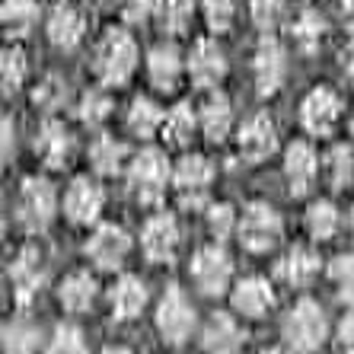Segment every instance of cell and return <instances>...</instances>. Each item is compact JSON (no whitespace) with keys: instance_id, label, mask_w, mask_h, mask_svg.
I'll use <instances>...</instances> for the list:
<instances>
[{"instance_id":"obj_1","label":"cell","mask_w":354,"mask_h":354,"mask_svg":"<svg viewBox=\"0 0 354 354\" xmlns=\"http://www.w3.org/2000/svg\"><path fill=\"white\" fill-rule=\"evenodd\" d=\"M134 67H138V41L124 29H106V35L99 39L96 51H93V74L106 86H124L131 80Z\"/></svg>"},{"instance_id":"obj_2","label":"cell","mask_w":354,"mask_h":354,"mask_svg":"<svg viewBox=\"0 0 354 354\" xmlns=\"http://www.w3.org/2000/svg\"><path fill=\"white\" fill-rule=\"evenodd\" d=\"M284 342H288L294 351L310 354L316 348H322L326 342V332H329V322H326V313L319 310L316 300H300V304L284 316Z\"/></svg>"},{"instance_id":"obj_3","label":"cell","mask_w":354,"mask_h":354,"mask_svg":"<svg viewBox=\"0 0 354 354\" xmlns=\"http://www.w3.org/2000/svg\"><path fill=\"white\" fill-rule=\"evenodd\" d=\"M55 211H58V195H55V185L48 179L32 176V179H26L19 185L17 221L23 230H29V233L45 230L51 223V217H55Z\"/></svg>"},{"instance_id":"obj_4","label":"cell","mask_w":354,"mask_h":354,"mask_svg":"<svg viewBox=\"0 0 354 354\" xmlns=\"http://www.w3.org/2000/svg\"><path fill=\"white\" fill-rule=\"evenodd\" d=\"M236 233H239L243 249H249V252H268V249L278 246V239H281V217L272 205L256 201V205H249L243 211Z\"/></svg>"},{"instance_id":"obj_5","label":"cell","mask_w":354,"mask_h":354,"mask_svg":"<svg viewBox=\"0 0 354 354\" xmlns=\"http://www.w3.org/2000/svg\"><path fill=\"white\" fill-rule=\"evenodd\" d=\"M189 272H192L195 288L205 297H221L223 290L230 288L233 262H230V256H227L223 246H205L195 252Z\"/></svg>"},{"instance_id":"obj_6","label":"cell","mask_w":354,"mask_h":354,"mask_svg":"<svg viewBox=\"0 0 354 354\" xmlns=\"http://www.w3.org/2000/svg\"><path fill=\"white\" fill-rule=\"evenodd\" d=\"M166 179H169V166L160 150H140L134 157L128 182H131L140 205H157L166 192Z\"/></svg>"},{"instance_id":"obj_7","label":"cell","mask_w":354,"mask_h":354,"mask_svg":"<svg viewBox=\"0 0 354 354\" xmlns=\"http://www.w3.org/2000/svg\"><path fill=\"white\" fill-rule=\"evenodd\" d=\"M157 329L166 345H182L192 335V329H195V310H192V304L185 300V294L176 284H169L166 294L160 297Z\"/></svg>"},{"instance_id":"obj_8","label":"cell","mask_w":354,"mask_h":354,"mask_svg":"<svg viewBox=\"0 0 354 354\" xmlns=\"http://www.w3.org/2000/svg\"><path fill=\"white\" fill-rule=\"evenodd\" d=\"M45 278H48V268H45V256H41L39 246H23L17 252V259L10 262V284H13V297L17 304L26 306L32 304L39 290L45 288Z\"/></svg>"},{"instance_id":"obj_9","label":"cell","mask_w":354,"mask_h":354,"mask_svg":"<svg viewBox=\"0 0 354 354\" xmlns=\"http://www.w3.org/2000/svg\"><path fill=\"white\" fill-rule=\"evenodd\" d=\"M211 182H214V166H211L207 157H198V153L182 157L173 169V185L179 192L182 205H189V207L205 205Z\"/></svg>"},{"instance_id":"obj_10","label":"cell","mask_w":354,"mask_h":354,"mask_svg":"<svg viewBox=\"0 0 354 354\" xmlns=\"http://www.w3.org/2000/svg\"><path fill=\"white\" fill-rule=\"evenodd\" d=\"M252 77H256V90L262 96H272L281 90V83L288 77V51L281 48V41L265 35L256 45L252 55Z\"/></svg>"},{"instance_id":"obj_11","label":"cell","mask_w":354,"mask_h":354,"mask_svg":"<svg viewBox=\"0 0 354 354\" xmlns=\"http://www.w3.org/2000/svg\"><path fill=\"white\" fill-rule=\"evenodd\" d=\"M338 118H342V99H338L335 90L329 86H316L310 96L304 99V106H300V122L310 134L316 138H329L335 131Z\"/></svg>"},{"instance_id":"obj_12","label":"cell","mask_w":354,"mask_h":354,"mask_svg":"<svg viewBox=\"0 0 354 354\" xmlns=\"http://www.w3.org/2000/svg\"><path fill=\"white\" fill-rule=\"evenodd\" d=\"M128 252H131V236H128L122 227H115V223L99 227V230L86 239V256H90V262L96 265V268H102V272L122 268Z\"/></svg>"},{"instance_id":"obj_13","label":"cell","mask_w":354,"mask_h":354,"mask_svg":"<svg viewBox=\"0 0 354 354\" xmlns=\"http://www.w3.org/2000/svg\"><path fill=\"white\" fill-rule=\"evenodd\" d=\"M185 71H189L192 83L201 86V90H211L227 77V58L217 41L211 39H198L189 51V61H185Z\"/></svg>"},{"instance_id":"obj_14","label":"cell","mask_w":354,"mask_h":354,"mask_svg":"<svg viewBox=\"0 0 354 354\" xmlns=\"http://www.w3.org/2000/svg\"><path fill=\"white\" fill-rule=\"evenodd\" d=\"M140 246L150 262H173L176 249H179V223L173 214H153L144 223L140 233Z\"/></svg>"},{"instance_id":"obj_15","label":"cell","mask_w":354,"mask_h":354,"mask_svg":"<svg viewBox=\"0 0 354 354\" xmlns=\"http://www.w3.org/2000/svg\"><path fill=\"white\" fill-rule=\"evenodd\" d=\"M45 32H48V41L55 48L74 51L83 41V35H86V17L74 3H58L45 19Z\"/></svg>"},{"instance_id":"obj_16","label":"cell","mask_w":354,"mask_h":354,"mask_svg":"<svg viewBox=\"0 0 354 354\" xmlns=\"http://www.w3.org/2000/svg\"><path fill=\"white\" fill-rule=\"evenodd\" d=\"M278 147V131H274V122L265 112L246 118V124L239 128V153L249 160V163H262L268 160Z\"/></svg>"},{"instance_id":"obj_17","label":"cell","mask_w":354,"mask_h":354,"mask_svg":"<svg viewBox=\"0 0 354 354\" xmlns=\"http://www.w3.org/2000/svg\"><path fill=\"white\" fill-rule=\"evenodd\" d=\"M182 71H185V64H182V55H179L176 45L163 41V45H153V48H150L147 77H150V83H153L160 93H173L176 86H179V80H182Z\"/></svg>"},{"instance_id":"obj_18","label":"cell","mask_w":354,"mask_h":354,"mask_svg":"<svg viewBox=\"0 0 354 354\" xmlns=\"http://www.w3.org/2000/svg\"><path fill=\"white\" fill-rule=\"evenodd\" d=\"M71 150H74V138L61 122L48 118V122L39 128L35 134V153L41 157V163L51 166V169H61V166L71 163Z\"/></svg>"},{"instance_id":"obj_19","label":"cell","mask_w":354,"mask_h":354,"mask_svg":"<svg viewBox=\"0 0 354 354\" xmlns=\"http://www.w3.org/2000/svg\"><path fill=\"white\" fill-rule=\"evenodd\" d=\"M316 173H319V163H316V153L310 144L297 140L288 147V157H284V176H288V185H290V195H306L313 189Z\"/></svg>"},{"instance_id":"obj_20","label":"cell","mask_w":354,"mask_h":354,"mask_svg":"<svg viewBox=\"0 0 354 354\" xmlns=\"http://www.w3.org/2000/svg\"><path fill=\"white\" fill-rule=\"evenodd\" d=\"M246 342V332L239 329L233 316L227 313H214L207 319L205 332H201V345L207 354H239Z\"/></svg>"},{"instance_id":"obj_21","label":"cell","mask_w":354,"mask_h":354,"mask_svg":"<svg viewBox=\"0 0 354 354\" xmlns=\"http://www.w3.org/2000/svg\"><path fill=\"white\" fill-rule=\"evenodd\" d=\"M64 211L74 223H93L102 211V189L90 179H77L64 195Z\"/></svg>"},{"instance_id":"obj_22","label":"cell","mask_w":354,"mask_h":354,"mask_svg":"<svg viewBox=\"0 0 354 354\" xmlns=\"http://www.w3.org/2000/svg\"><path fill=\"white\" fill-rule=\"evenodd\" d=\"M233 306H236V313L252 316V319L265 316L274 306L272 284H268L265 278H246V281H239L236 290H233Z\"/></svg>"},{"instance_id":"obj_23","label":"cell","mask_w":354,"mask_h":354,"mask_svg":"<svg viewBox=\"0 0 354 354\" xmlns=\"http://www.w3.org/2000/svg\"><path fill=\"white\" fill-rule=\"evenodd\" d=\"M326 32H329V23H326L319 10H300L290 19V39L304 55H316L322 48V41H326Z\"/></svg>"},{"instance_id":"obj_24","label":"cell","mask_w":354,"mask_h":354,"mask_svg":"<svg viewBox=\"0 0 354 354\" xmlns=\"http://www.w3.org/2000/svg\"><path fill=\"white\" fill-rule=\"evenodd\" d=\"M319 274V256L306 246H294L288 256L278 262V278L290 288H306Z\"/></svg>"},{"instance_id":"obj_25","label":"cell","mask_w":354,"mask_h":354,"mask_svg":"<svg viewBox=\"0 0 354 354\" xmlns=\"http://www.w3.org/2000/svg\"><path fill=\"white\" fill-rule=\"evenodd\" d=\"M144 306H147V284L140 278H134V274H124L112 288V316L122 322L134 319V316H140Z\"/></svg>"},{"instance_id":"obj_26","label":"cell","mask_w":354,"mask_h":354,"mask_svg":"<svg viewBox=\"0 0 354 354\" xmlns=\"http://www.w3.org/2000/svg\"><path fill=\"white\" fill-rule=\"evenodd\" d=\"M198 122H201V131H205L207 140L221 144V140L230 134V128H233L230 99L223 96V93H214V96H207L205 106H201V115H198Z\"/></svg>"},{"instance_id":"obj_27","label":"cell","mask_w":354,"mask_h":354,"mask_svg":"<svg viewBox=\"0 0 354 354\" xmlns=\"http://www.w3.org/2000/svg\"><path fill=\"white\" fill-rule=\"evenodd\" d=\"M0 19L10 39H26L39 23V0H3Z\"/></svg>"},{"instance_id":"obj_28","label":"cell","mask_w":354,"mask_h":354,"mask_svg":"<svg viewBox=\"0 0 354 354\" xmlns=\"http://www.w3.org/2000/svg\"><path fill=\"white\" fill-rule=\"evenodd\" d=\"M58 300L64 310H71V313L90 310L93 300H96V281H93L86 272H74L71 278H64V284H61V290H58Z\"/></svg>"},{"instance_id":"obj_29","label":"cell","mask_w":354,"mask_h":354,"mask_svg":"<svg viewBox=\"0 0 354 354\" xmlns=\"http://www.w3.org/2000/svg\"><path fill=\"white\" fill-rule=\"evenodd\" d=\"M153 17L163 32L182 35L195 19V0H153Z\"/></svg>"},{"instance_id":"obj_30","label":"cell","mask_w":354,"mask_h":354,"mask_svg":"<svg viewBox=\"0 0 354 354\" xmlns=\"http://www.w3.org/2000/svg\"><path fill=\"white\" fill-rule=\"evenodd\" d=\"M163 109L153 102V99L147 96H138L131 102V109H128V128H131V134H138V138H153L157 131H163Z\"/></svg>"},{"instance_id":"obj_31","label":"cell","mask_w":354,"mask_h":354,"mask_svg":"<svg viewBox=\"0 0 354 354\" xmlns=\"http://www.w3.org/2000/svg\"><path fill=\"white\" fill-rule=\"evenodd\" d=\"M41 345V332L29 319H13L3 329V354H35Z\"/></svg>"},{"instance_id":"obj_32","label":"cell","mask_w":354,"mask_h":354,"mask_svg":"<svg viewBox=\"0 0 354 354\" xmlns=\"http://www.w3.org/2000/svg\"><path fill=\"white\" fill-rule=\"evenodd\" d=\"M90 163L99 176H118L124 166V144L115 138H96L90 147Z\"/></svg>"},{"instance_id":"obj_33","label":"cell","mask_w":354,"mask_h":354,"mask_svg":"<svg viewBox=\"0 0 354 354\" xmlns=\"http://www.w3.org/2000/svg\"><path fill=\"white\" fill-rule=\"evenodd\" d=\"M198 124H201V122L195 118L192 106L179 102V106H176L173 112H166V118H163V138H166V144H173V147H185V144L192 140V134H195Z\"/></svg>"},{"instance_id":"obj_34","label":"cell","mask_w":354,"mask_h":354,"mask_svg":"<svg viewBox=\"0 0 354 354\" xmlns=\"http://www.w3.org/2000/svg\"><path fill=\"white\" fill-rule=\"evenodd\" d=\"M342 227V217H338V207L332 201H316L306 211V230L313 239H332L335 230Z\"/></svg>"},{"instance_id":"obj_35","label":"cell","mask_w":354,"mask_h":354,"mask_svg":"<svg viewBox=\"0 0 354 354\" xmlns=\"http://www.w3.org/2000/svg\"><path fill=\"white\" fill-rule=\"evenodd\" d=\"M326 176H329L332 189H345V185H351V179H354V153H351V147L338 144V147L329 150V157H326Z\"/></svg>"},{"instance_id":"obj_36","label":"cell","mask_w":354,"mask_h":354,"mask_svg":"<svg viewBox=\"0 0 354 354\" xmlns=\"http://www.w3.org/2000/svg\"><path fill=\"white\" fill-rule=\"evenodd\" d=\"M77 115H80L83 124L99 128V124L112 115V99H109V93L86 90V93H83V99H80V106H77Z\"/></svg>"},{"instance_id":"obj_37","label":"cell","mask_w":354,"mask_h":354,"mask_svg":"<svg viewBox=\"0 0 354 354\" xmlns=\"http://www.w3.org/2000/svg\"><path fill=\"white\" fill-rule=\"evenodd\" d=\"M329 278L342 304H354V252L335 256L329 265Z\"/></svg>"},{"instance_id":"obj_38","label":"cell","mask_w":354,"mask_h":354,"mask_svg":"<svg viewBox=\"0 0 354 354\" xmlns=\"http://www.w3.org/2000/svg\"><path fill=\"white\" fill-rule=\"evenodd\" d=\"M284 0H249V17L256 23V29H262L265 35L274 32L281 23H284Z\"/></svg>"},{"instance_id":"obj_39","label":"cell","mask_w":354,"mask_h":354,"mask_svg":"<svg viewBox=\"0 0 354 354\" xmlns=\"http://www.w3.org/2000/svg\"><path fill=\"white\" fill-rule=\"evenodd\" d=\"M0 74H3V93H17L29 77V61L19 48H7L0 61Z\"/></svg>"},{"instance_id":"obj_40","label":"cell","mask_w":354,"mask_h":354,"mask_svg":"<svg viewBox=\"0 0 354 354\" xmlns=\"http://www.w3.org/2000/svg\"><path fill=\"white\" fill-rule=\"evenodd\" d=\"M32 102L41 109V112H58V109L67 102V83L61 80V77H55V74L45 77V80L35 86Z\"/></svg>"},{"instance_id":"obj_41","label":"cell","mask_w":354,"mask_h":354,"mask_svg":"<svg viewBox=\"0 0 354 354\" xmlns=\"http://www.w3.org/2000/svg\"><path fill=\"white\" fill-rule=\"evenodd\" d=\"M205 23L211 32H230L236 23V0H205Z\"/></svg>"},{"instance_id":"obj_42","label":"cell","mask_w":354,"mask_h":354,"mask_svg":"<svg viewBox=\"0 0 354 354\" xmlns=\"http://www.w3.org/2000/svg\"><path fill=\"white\" fill-rule=\"evenodd\" d=\"M48 354H86V342L77 326H58L48 342Z\"/></svg>"},{"instance_id":"obj_43","label":"cell","mask_w":354,"mask_h":354,"mask_svg":"<svg viewBox=\"0 0 354 354\" xmlns=\"http://www.w3.org/2000/svg\"><path fill=\"white\" fill-rule=\"evenodd\" d=\"M207 227H211V233H214L217 239L230 236V233L239 227L236 211H233L230 205H211V211H207Z\"/></svg>"},{"instance_id":"obj_44","label":"cell","mask_w":354,"mask_h":354,"mask_svg":"<svg viewBox=\"0 0 354 354\" xmlns=\"http://www.w3.org/2000/svg\"><path fill=\"white\" fill-rule=\"evenodd\" d=\"M118 13L128 26H144L153 17V0H118Z\"/></svg>"},{"instance_id":"obj_45","label":"cell","mask_w":354,"mask_h":354,"mask_svg":"<svg viewBox=\"0 0 354 354\" xmlns=\"http://www.w3.org/2000/svg\"><path fill=\"white\" fill-rule=\"evenodd\" d=\"M338 348L342 354H354V313H348L338 326Z\"/></svg>"},{"instance_id":"obj_46","label":"cell","mask_w":354,"mask_h":354,"mask_svg":"<svg viewBox=\"0 0 354 354\" xmlns=\"http://www.w3.org/2000/svg\"><path fill=\"white\" fill-rule=\"evenodd\" d=\"M13 147H17V131H13V122L3 118V157H13Z\"/></svg>"},{"instance_id":"obj_47","label":"cell","mask_w":354,"mask_h":354,"mask_svg":"<svg viewBox=\"0 0 354 354\" xmlns=\"http://www.w3.org/2000/svg\"><path fill=\"white\" fill-rule=\"evenodd\" d=\"M338 13H342V23L354 29V0H338Z\"/></svg>"},{"instance_id":"obj_48","label":"cell","mask_w":354,"mask_h":354,"mask_svg":"<svg viewBox=\"0 0 354 354\" xmlns=\"http://www.w3.org/2000/svg\"><path fill=\"white\" fill-rule=\"evenodd\" d=\"M342 67H345V77L351 80V86H354V41L348 45V51H345V58H342Z\"/></svg>"},{"instance_id":"obj_49","label":"cell","mask_w":354,"mask_h":354,"mask_svg":"<svg viewBox=\"0 0 354 354\" xmlns=\"http://www.w3.org/2000/svg\"><path fill=\"white\" fill-rule=\"evenodd\" d=\"M102 354H131V351H128V348H106Z\"/></svg>"},{"instance_id":"obj_50","label":"cell","mask_w":354,"mask_h":354,"mask_svg":"<svg viewBox=\"0 0 354 354\" xmlns=\"http://www.w3.org/2000/svg\"><path fill=\"white\" fill-rule=\"evenodd\" d=\"M262 354H284L281 348H268V351H262Z\"/></svg>"},{"instance_id":"obj_51","label":"cell","mask_w":354,"mask_h":354,"mask_svg":"<svg viewBox=\"0 0 354 354\" xmlns=\"http://www.w3.org/2000/svg\"><path fill=\"white\" fill-rule=\"evenodd\" d=\"M351 233H354V207H351Z\"/></svg>"},{"instance_id":"obj_52","label":"cell","mask_w":354,"mask_h":354,"mask_svg":"<svg viewBox=\"0 0 354 354\" xmlns=\"http://www.w3.org/2000/svg\"><path fill=\"white\" fill-rule=\"evenodd\" d=\"M351 134H354V118H351Z\"/></svg>"}]
</instances>
